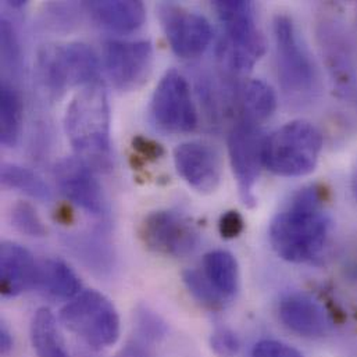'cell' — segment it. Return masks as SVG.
<instances>
[{
  "label": "cell",
  "mask_w": 357,
  "mask_h": 357,
  "mask_svg": "<svg viewBox=\"0 0 357 357\" xmlns=\"http://www.w3.org/2000/svg\"><path fill=\"white\" fill-rule=\"evenodd\" d=\"M31 342L38 357H68L54 314L40 307L31 321Z\"/></svg>",
  "instance_id": "7402d4cb"
},
{
  "label": "cell",
  "mask_w": 357,
  "mask_h": 357,
  "mask_svg": "<svg viewBox=\"0 0 357 357\" xmlns=\"http://www.w3.org/2000/svg\"><path fill=\"white\" fill-rule=\"evenodd\" d=\"M0 179L3 186L18 190L32 199L40 202H49L52 199V190L49 185L35 172L26 167L13 163H3L0 170Z\"/></svg>",
  "instance_id": "d4e9b609"
},
{
  "label": "cell",
  "mask_w": 357,
  "mask_h": 357,
  "mask_svg": "<svg viewBox=\"0 0 357 357\" xmlns=\"http://www.w3.org/2000/svg\"><path fill=\"white\" fill-rule=\"evenodd\" d=\"M64 131L78 159L93 170L112 167L110 106L102 82L75 93L66 109Z\"/></svg>",
  "instance_id": "7a4b0ae2"
},
{
  "label": "cell",
  "mask_w": 357,
  "mask_h": 357,
  "mask_svg": "<svg viewBox=\"0 0 357 357\" xmlns=\"http://www.w3.org/2000/svg\"><path fill=\"white\" fill-rule=\"evenodd\" d=\"M323 151V134L310 121L294 120L264 139V167L280 177L313 173Z\"/></svg>",
  "instance_id": "3957f363"
},
{
  "label": "cell",
  "mask_w": 357,
  "mask_h": 357,
  "mask_svg": "<svg viewBox=\"0 0 357 357\" xmlns=\"http://www.w3.org/2000/svg\"><path fill=\"white\" fill-rule=\"evenodd\" d=\"M273 29L277 70L282 91L294 99L309 98L317 91L319 74L295 22L291 17L278 14L274 18Z\"/></svg>",
  "instance_id": "52a82bcc"
},
{
  "label": "cell",
  "mask_w": 357,
  "mask_h": 357,
  "mask_svg": "<svg viewBox=\"0 0 357 357\" xmlns=\"http://www.w3.org/2000/svg\"><path fill=\"white\" fill-rule=\"evenodd\" d=\"M331 217L326 210L323 189L312 185L301 189L271 220L268 238L274 252L285 261H313L324 250Z\"/></svg>",
  "instance_id": "6da1fadb"
},
{
  "label": "cell",
  "mask_w": 357,
  "mask_h": 357,
  "mask_svg": "<svg viewBox=\"0 0 357 357\" xmlns=\"http://www.w3.org/2000/svg\"><path fill=\"white\" fill-rule=\"evenodd\" d=\"M135 328H137L138 338L148 344H155L162 341L169 333V327L166 321L148 306H139L137 309Z\"/></svg>",
  "instance_id": "f1b7e54d"
},
{
  "label": "cell",
  "mask_w": 357,
  "mask_h": 357,
  "mask_svg": "<svg viewBox=\"0 0 357 357\" xmlns=\"http://www.w3.org/2000/svg\"><path fill=\"white\" fill-rule=\"evenodd\" d=\"M132 148L138 155L152 162L159 160L165 155V149L160 144L145 137H135L132 139Z\"/></svg>",
  "instance_id": "d6a6232c"
},
{
  "label": "cell",
  "mask_w": 357,
  "mask_h": 357,
  "mask_svg": "<svg viewBox=\"0 0 357 357\" xmlns=\"http://www.w3.org/2000/svg\"><path fill=\"white\" fill-rule=\"evenodd\" d=\"M153 124L167 134H189L197 127V112L188 81L176 70L167 71L151 102Z\"/></svg>",
  "instance_id": "ba28073f"
},
{
  "label": "cell",
  "mask_w": 357,
  "mask_h": 357,
  "mask_svg": "<svg viewBox=\"0 0 357 357\" xmlns=\"http://www.w3.org/2000/svg\"><path fill=\"white\" fill-rule=\"evenodd\" d=\"M7 6L11 8H24L26 6V1L17 0V1H7Z\"/></svg>",
  "instance_id": "d590c367"
},
{
  "label": "cell",
  "mask_w": 357,
  "mask_h": 357,
  "mask_svg": "<svg viewBox=\"0 0 357 357\" xmlns=\"http://www.w3.org/2000/svg\"><path fill=\"white\" fill-rule=\"evenodd\" d=\"M10 220L13 227L26 236L42 238L47 232L36 208L28 202L15 203L11 208Z\"/></svg>",
  "instance_id": "4316f807"
},
{
  "label": "cell",
  "mask_w": 357,
  "mask_h": 357,
  "mask_svg": "<svg viewBox=\"0 0 357 357\" xmlns=\"http://www.w3.org/2000/svg\"><path fill=\"white\" fill-rule=\"evenodd\" d=\"M36 288L47 296L61 301H71L82 292V284L77 273L59 259H47L39 263Z\"/></svg>",
  "instance_id": "44dd1931"
},
{
  "label": "cell",
  "mask_w": 357,
  "mask_h": 357,
  "mask_svg": "<svg viewBox=\"0 0 357 357\" xmlns=\"http://www.w3.org/2000/svg\"><path fill=\"white\" fill-rule=\"evenodd\" d=\"M159 18L166 38L178 57L196 59L210 46L213 28L202 14L173 3H162Z\"/></svg>",
  "instance_id": "7c38bea8"
},
{
  "label": "cell",
  "mask_w": 357,
  "mask_h": 357,
  "mask_svg": "<svg viewBox=\"0 0 357 357\" xmlns=\"http://www.w3.org/2000/svg\"><path fill=\"white\" fill-rule=\"evenodd\" d=\"M153 46L149 40H107L103 64L113 86L121 92L139 89L153 67Z\"/></svg>",
  "instance_id": "30bf717a"
},
{
  "label": "cell",
  "mask_w": 357,
  "mask_h": 357,
  "mask_svg": "<svg viewBox=\"0 0 357 357\" xmlns=\"http://www.w3.org/2000/svg\"><path fill=\"white\" fill-rule=\"evenodd\" d=\"M278 314L282 324L303 338H321L330 331V320L324 307L305 292H291L281 298Z\"/></svg>",
  "instance_id": "9a60e30c"
},
{
  "label": "cell",
  "mask_w": 357,
  "mask_h": 357,
  "mask_svg": "<svg viewBox=\"0 0 357 357\" xmlns=\"http://www.w3.org/2000/svg\"><path fill=\"white\" fill-rule=\"evenodd\" d=\"M82 7L96 24L119 33L134 32L146 20V7L138 0H95Z\"/></svg>",
  "instance_id": "e0dca14e"
},
{
  "label": "cell",
  "mask_w": 357,
  "mask_h": 357,
  "mask_svg": "<svg viewBox=\"0 0 357 357\" xmlns=\"http://www.w3.org/2000/svg\"><path fill=\"white\" fill-rule=\"evenodd\" d=\"M183 284L189 294L193 296L195 301H197L200 305H203L207 309L218 310L225 306V299L221 298L213 287L208 284V281L204 278L202 271L189 268L183 271L182 274Z\"/></svg>",
  "instance_id": "484cf974"
},
{
  "label": "cell",
  "mask_w": 357,
  "mask_h": 357,
  "mask_svg": "<svg viewBox=\"0 0 357 357\" xmlns=\"http://www.w3.org/2000/svg\"><path fill=\"white\" fill-rule=\"evenodd\" d=\"M252 357H303V355L285 342L277 340H263L253 347Z\"/></svg>",
  "instance_id": "4dcf8cb0"
},
{
  "label": "cell",
  "mask_w": 357,
  "mask_h": 357,
  "mask_svg": "<svg viewBox=\"0 0 357 357\" xmlns=\"http://www.w3.org/2000/svg\"><path fill=\"white\" fill-rule=\"evenodd\" d=\"M38 74L45 89L53 96L75 86L100 82L99 60L93 50L81 42L43 47L38 56Z\"/></svg>",
  "instance_id": "5b68a950"
},
{
  "label": "cell",
  "mask_w": 357,
  "mask_h": 357,
  "mask_svg": "<svg viewBox=\"0 0 357 357\" xmlns=\"http://www.w3.org/2000/svg\"><path fill=\"white\" fill-rule=\"evenodd\" d=\"M38 274L39 264L26 248L11 241L0 245V294L4 298L36 288Z\"/></svg>",
  "instance_id": "2e32d148"
},
{
  "label": "cell",
  "mask_w": 357,
  "mask_h": 357,
  "mask_svg": "<svg viewBox=\"0 0 357 357\" xmlns=\"http://www.w3.org/2000/svg\"><path fill=\"white\" fill-rule=\"evenodd\" d=\"M213 8L224 26L220 59L235 73H248L266 52V42L256 26L255 6L243 0H217Z\"/></svg>",
  "instance_id": "277c9868"
},
{
  "label": "cell",
  "mask_w": 357,
  "mask_h": 357,
  "mask_svg": "<svg viewBox=\"0 0 357 357\" xmlns=\"http://www.w3.org/2000/svg\"><path fill=\"white\" fill-rule=\"evenodd\" d=\"M245 228L243 217L238 211H227L221 215L218 222V229L222 238L225 239H234L242 234Z\"/></svg>",
  "instance_id": "1f68e13d"
},
{
  "label": "cell",
  "mask_w": 357,
  "mask_h": 357,
  "mask_svg": "<svg viewBox=\"0 0 357 357\" xmlns=\"http://www.w3.org/2000/svg\"><path fill=\"white\" fill-rule=\"evenodd\" d=\"M0 52L3 68L17 74L21 68V46L14 25L6 17L0 21Z\"/></svg>",
  "instance_id": "83f0119b"
},
{
  "label": "cell",
  "mask_w": 357,
  "mask_h": 357,
  "mask_svg": "<svg viewBox=\"0 0 357 357\" xmlns=\"http://www.w3.org/2000/svg\"><path fill=\"white\" fill-rule=\"evenodd\" d=\"M13 348V337L6 326H1L0 328V351L3 355L8 354Z\"/></svg>",
  "instance_id": "e575fe53"
},
{
  "label": "cell",
  "mask_w": 357,
  "mask_h": 357,
  "mask_svg": "<svg viewBox=\"0 0 357 357\" xmlns=\"http://www.w3.org/2000/svg\"><path fill=\"white\" fill-rule=\"evenodd\" d=\"M54 178L60 192L86 214L106 220L109 203L95 170L78 158H66L54 166Z\"/></svg>",
  "instance_id": "4fadbf2b"
},
{
  "label": "cell",
  "mask_w": 357,
  "mask_h": 357,
  "mask_svg": "<svg viewBox=\"0 0 357 357\" xmlns=\"http://www.w3.org/2000/svg\"><path fill=\"white\" fill-rule=\"evenodd\" d=\"M243 121L257 126L273 116L277 107L274 89L263 79H249L239 95Z\"/></svg>",
  "instance_id": "603a6c76"
},
{
  "label": "cell",
  "mask_w": 357,
  "mask_h": 357,
  "mask_svg": "<svg viewBox=\"0 0 357 357\" xmlns=\"http://www.w3.org/2000/svg\"><path fill=\"white\" fill-rule=\"evenodd\" d=\"M174 165L179 177L199 193H213L221 182L220 153L206 142L190 141L178 145L174 151Z\"/></svg>",
  "instance_id": "5bb4252c"
},
{
  "label": "cell",
  "mask_w": 357,
  "mask_h": 357,
  "mask_svg": "<svg viewBox=\"0 0 357 357\" xmlns=\"http://www.w3.org/2000/svg\"><path fill=\"white\" fill-rule=\"evenodd\" d=\"M66 245L88 270L106 275L114 268V250L102 234H70Z\"/></svg>",
  "instance_id": "d6986e66"
},
{
  "label": "cell",
  "mask_w": 357,
  "mask_h": 357,
  "mask_svg": "<svg viewBox=\"0 0 357 357\" xmlns=\"http://www.w3.org/2000/svg\"><path fill=\"white\" fill-rule=\"evenodd\" d=\"M22 126V100L18 91L6 79L0 85V144L14 148Z\"/></svg>",
  "instance_id": "cb8c5ba5"
},
{
  "label": "cell",
  "mask_w": 357,
  "mask_h": 357,
  "mask_svg": "<svg viewBox=\"0 0 357 357\" xmlns=\"http://www.w3.org/2000/svg\"><path fill=\"white\" fill-rule=\"evenodd\" d=\"M200 271L213 289L227 302L236 295L239 289V266L235 256L228 250L218 249L204 255Z\"/></svg>",
  "instance_id": "ffe728a7"
},
{
  "label": "cell",
  "mask_w": 357,
  "mask_h": 357,
  "mask_svg": "<svg viewBox=\"0 0 357 357\" xmlns=\"http://www.w3.org/2000/svg\"><path fill=\"white\" fill-rule=\"evenodd\" d=\"M264 137L257 126L241 121L228 137V156L242 202L252 207L256 203L255 188L264 167Z\"/></svg>",
  "instance_id": "9c48e42d"
},
{
  "label": "cell",
  "mask_w": 357,
  "mask_h": 357,
  "mask_svg": "<svg viewBox=\"0 0 357 357\" xmlns=\"http://www.w3.org/2000/svg\"><path fill=\"white\" fill-rule=\"evenodd\" d=\"M141 238L148 249L172 257L192 253L199 243V232L192 221L173 210L148 214L141 225Z\"/></svg>",
  "instance_id": "8fae6325"
},
{
  "label": "cell",
  "mask_w": 357,
  "mask_h": 357,
  "mask_svg": "<svg viewBox=\"0 0 357 357\" xmlns=\"http://www.w3.org/2000/svg\"><path fill=\"white\" fill-rule=\"evenodd\" d=\"M320 38L324 57L334 81L347 89L354 82L356 70L355 54L352 52L349 38L338 25H334V22H327L323 25Z\"/></svg>",
  "instance_id": "ac0fdd59"
},
{
  "label": "cell",
  "mask_w": 357,
  "mask_h": 357,
  "mask_svg": "<svg viewBox=\"0 0 357 357\" xmlns=\"http://www.w3.org/2000/svg\"><path fill=\"white\" fill-rule=\"evenodd\" d=\"M151 344L137 338L131 342H128L120 352L119 357H153L152 349L149 347Z\"/></svg>",
  "instance_id": "836d02e7"
},
{
  "label": "cell",
  "mask_w": 357,
  "mask_h": 357,
  "mask_svg": "<svg viewBox=\"0 0 357 357\" xmlns=\"http://www.w3.org/2000/svg\"><path fill=\"white\" fill-rule=\"evenodd\" d=\"M214 354L220 357H234L239 352V340L229 328H217L210 338Z\"/></svg>",
  "instance_id": "f546056e"
},
{
  "label": "cell",
  "mask_w": 357,
  "mask_h": 357,
  "mask_svg": "<svg viewBox=\"0 0 357 357\" xmlns=\"http://www.w3.org/2000/svg\"><path fill=\"white\" fill-rule=\"evenodd\" d=\"M60 320L93 349L113 347L120 340L121 321L113 302L96 289L82 291L60 312Z\"/></svg>",
  "instance_id": "8992f818"
}]
</instances>
